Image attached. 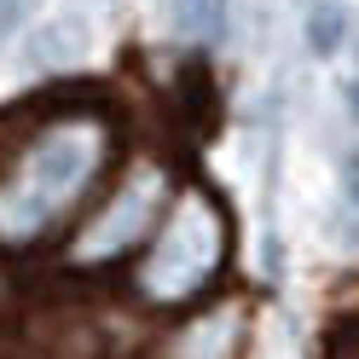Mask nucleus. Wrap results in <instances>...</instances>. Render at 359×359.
Masks as SVG:
<instances>
[{
	"label": "nucleus",
	"instance_id": "f03ea898",
	"mask_svg": "<svg viewBox=\"0 0 359 359\" xmlns=\"http://www.w3.org/2000/svg\"><path fill=\"white\" fill-rule=\"evenodd\" d=\"M220 215L203 203V197H186L180 203V215L168 220V232L156 238V250L145 261V290L151 296H191L197 284H203L215 266H220Z\"/></svg>",
	"mask_w": 359,
	"mask_h": 359
},
{
	"label": "nucleus",
	"instance_id": "423d86ee",
	"mask_svg": "<svg viewBox=\"0 0 359 359\" xmlns=\"http://www.w3.org/2000/svg\"><path fill=\"white\" fill-rule=\"evenodd\" d=\"M348 197H353V209H359V156L348 163Z\"/></svg>",
	"mask_w": 359,
	"mask_h": 359
},
{
	"label": "nucleus",
	"instance_id": "0eeeda50",
	"mask_svg": "<svg viewBox=\"0 0 359 359\" xmlns=\"http://www.w3.org/2000/svg\"><path fill=\"white\" fill-rule=\"evenodd\" d=\"M348 104H353V116H359V76H353V87H348Z\"/></svg>",
	"mask_w": 359,
	"mask_h": 359
},
{
	"label": "nucleus",
	"instance_id": "39448f33",
	"mask_svg": "<svg viewBox=\"0 0 359 359\" xmlns=\"http://www.w3.org/2000/svg\"><path fill=\"white\" fill-rule=\"evenodd\" d=\"M342 29H348V18L336 0H319V6L307 12V41H313V53H336L342 47Z\"/></svg>",
	"mask_w": 359,
	"mask_h": 359
},
{
	"label": "nucleus",
	"instance_id": "20e7f679",
	"mask_svg": "<svg viewBox=\"0 0 359 359\" xmlns=\"http://www.w3.org/2000/svg\"><path fill=\"white\" fill-rule=\"evenodd\" d=\"M174 29L186 41H215L226 29V0H174Z\"/></svg>",
	"mask_w": 359,
	"mask_h": 359
},
{
	"label": "nucleus",
	"instance_id": "f257e3e1",
	"mask_svg": "<svg viewBox=\"0 0 359 359\" xmlns=\"http://www.w3.org/2000/svg\"><path fill=\"white\" fill-rule=\"evenodd\" d=\"M87 168H93V133H81V128L47 133L29 151V163L18 174V186L6 191V203H0V226L6 232H35L53 209H64L81 191Z\"/></svg>",
	"mask_w": 359,
	"mask_h": 359
},
{
	"label": "nucleus",
	"instance_id": "7ed1b4c3",
	"mask_svg": "<svg viewBox=\"0 0 359 359\" xmlns=\"http://www.w3.org/2000/svg\"><path fill=\"white\" fill-rule=\"evenodd\" d=\"M156 197H163V180H156L151 168L145 174H133L128 186L116 191V203H110L93 226L81 232V255L87 261H104V255H122L133 238H140L151 226V215H156Z\"/></svg>",
	"mask_w": 359,
	"mask_h": 359
}]
</instances>
